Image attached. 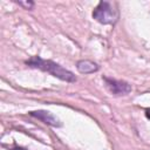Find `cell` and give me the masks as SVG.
<instances>
[{
	"label": "cell",
	"mask_w": 150,
	"mask_h": 150,
	"mask_svg": "<svg viewBox=\"0 0 150 150\" xmlns=\"http://www.w3.org/2000/svg\"><path fill=\"white\" fill-rule=\"evenodd\" d=\"M25 63L32 68H38L42 71H46L52 76L60 79L61 81L69 82V83H73L76 81V76L70 70L66 69L64 67H62L61 64L52 60H45L40 56H32L30 59L26 60Z\"/></svg>",
	"instance_id": "1"
},
{
	"label": "cell",
	"mask_w": 150,
	"mask_h": 150,
	"mask_svg": "<svg viewBox=\"0 0 150 150\" xmlns=\"http://www.w3.org/2000/svg\"><path fill=\"white\" fill-rule=\"evenodd\" d=\"M93 18L102 25H114L118 19V9L109 1H100L93 11Z\"/></svg>",
	"instance_id": "2"
},
{
	"label": "cell",
	"mask_w": 150,
	"mask_h": 150,
	"mask_svg": "<svg viewBox=\"0 0 150 150\" xmlns=\"http://www.w3.org/2000/svg\"><path fill=\"white\" fill-rule=\"evenodd\" d=\"M102 79L104 81L105 88L114 96H124L131 91V86L125 81L115 80V79L107 77V76H103Z\"/></svg>",
	"instance_id": "3"
},
{
	"label": "cell",
	"mask_w": 150,
	"mask_h": 150,
	"mask_svg": "<svg viewBox=\"0 0 150 150\" xmlns=\"http://www.w3.org/2000/svg\"><path fill=\"white\" fill-rule=\"evenodd\" d=\"M29 115L33 116V117H35V118H38L39 121L43 122L45 124L50 125V127H56V128H59V127L62 125V123H61L52 112L46 111V110H35V111H30Z\"/></svg>",
	"instance_id": "4"
},
{
	"label": "cell",
	"mask_w": 150,
	"mask_h": 150,
	"mask_svg": "<svg viewBox=\"0 0 150 150\" xmlns=\"http://www.w3.org/2000/svg\"><path fill=\"white\" fill-rule=\"evenodd\" d=\"M76 68L81 74H91L98 70V64L90 60H80L76 63Z\"/></svg>",
	"instance_id": "5"
},
{
	"label": "cell",
	"mask_w": 150,
	"mask_h": 150,
	"mask_svg": "<svg viewBox=\"0 0 150 150\" xmlns=\"http://www.w3.org/2000/svg\"><path fill=\"white\" fill-rule=\"evenodd\" d=\"M18 5L25 7L26 9H32L34 7V2L33 1H18Z\"/></svg>",
	"instance_id": "6"
},
{
	"label": "cell",
	"mask_w": 150,
	"mask_h": 150,
	"mask_svg": "<svg viewBox=\"0 0 150 150\" xmlns=\"http://www.w3.org/2000/svg\"><path fill=\"white\" fill-rule=\"evenodd\" d=\"M144 114H145V117H146L148 120H150V108H148V109H145V111H144Z\"/></svg>",
	"instance_id": "7"
},
{
	"label": "cell",
	"mask_w": 150,
	"mask_h": 150,
	"mask_svg": "<svg viewBox=\"0 0 150 150\" xmlns=\"http://www.w3.org/2000/svg\"><path fill=\"white\" fill-rule=\"evenodd\" d=\"M11 150H27V149H25V148H22V146H13Z\"/></svg>",
	"instance_id": "8"
}]
</instances>
